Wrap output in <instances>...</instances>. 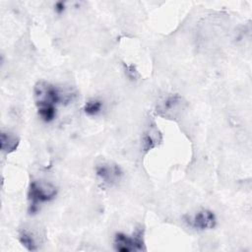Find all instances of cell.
I'll use <instances>...</instances> for the list:
<instances>
[{
    "label": "cell",
    "mask_w": 252,
    "mask_h": 252,
    "mask_svg": "<svg viewBox=\"0 0 252 252\" xmlns=\"http://www.w3.org/2000/svg\"><path fill=\"white\" fill-rule=\"evenodd\" d=\"M33 99L39 118L49 123L56 117L57 105L71 101L72 94L51 83L39 81L33 88Z\"/></svg>",
    "instance_id": "cell-1"
},
{
    "label": "cell",
    "mask_w": 252,
    "mask_h": 252,
    "mask_svg": "<svg viewBox=\"0 0 252 252\" xmlns=\"http://www.w3.org/2000/svg\"><path fill=\"white\" fill-rule=\"evenodd\" d=\"M57 192V187L49 181L41 179L32 180L28 190L30 214H35L39 210L40 205L52 201L56 197Z\"/></svg>",
    "instance_id": "cell-2"
},
{
    "label": "cell",
    "mask_w": 252,
    "mask_h": 252,
    "mask_svg": "<svg viewBox=\"0 0 252 252\" xmlns=\"http://www.w3.org/2000/svg\"><path fill=\"white\" fill-rule=\"evenodd\" d=\"M113 246L119 252H134L146 250L144 232L141 228L136 229L132 234L117 232L114 235Z\"/></svg>",
    "instance_id": "cell-3"
},
{
    "label": "cell",
    "mask_w": 252,
    "mask_h": 252,
    "mask_svg": "<svg viewBox=\"0 0 252 252\" xmlns=\"http://www.w3.org/2000/svg\"><path fill=\"white\" fill-rule=\"evenodd\" d=\"M184 221L194 229L208 230L216 226L217 217L213 211L201 209L192 215L184 217Z\"/></svg>",
    "instance_id": "cell-4"
},
{
    "label": "cell",
    "mask_w": 252,
    "mask_h": 252,
    "mask_svg": "<svg viewBox=\"0 0 252 252\" xmlns=\"http://www.w3.org/2000/svg\"><path fill=\"white\" fill-rule=\"evenodd\" d=\"M96 176L99 180L108 187H111L119 182L122 177V169L121 167L114 162H101L97 164L94 168Z\"/></svg>",
    "instance_id": "cell-5"
},
{
    "label": "cell",
    "mask_w": 252,
    "mask_h": 252,
    "mask_svg": "<svg viewBox=\"0 0 252 252\" xmlns=\"http://www.w3.org/2000/svg\"><path fill=\"white\" fill-rule=\"evenodd\" d=\"M185 101L177 94H171L164 97L158 105V113L163 117H175L183 110Z\"/></svg>",
    "instance_id": "cell-6"
},
{
    "label": "cell",
    "mask_w": 252,
    "mask_h": 252,
    "mask_svg": "<svg viewBox=\"0 0 252 252\" xmlns=\"http://www.w3.org/2000/svg\"><path fill=\"white\" fill-rule=\"evenodd\" d=\"M19 240L21 244L29 251L37 250L40 243L39 233L32 227L24 226L19 231Z\"/></svg>",
    "instance_id": "cell-7"
},
{
    "label": "cell",
    "mask_w": 252,
    "mask_h": 252,
    "mask_svg": "<svg viewBox=\"0 0 252 252\" xmlns=\"http://www.w3.org/2000/svg\"><path fill=\"white\" fill-rule=\"evenodd\" d=\"M20 144V139L14 134L9 131H2L1 132V150L6 154L13 153L17 150Z\"/></svg>",
    "instance_id": "cell-8"
},
{
    "label": "cell",
    "mask_w": 252,
    "mask_h": 252,
    "mask_svg": "<svg viewBox=\"0 0 252 252\" xmlns=\"http://www.w3.org/2000/svg\"><path fill=\"white\" fill-rule=\"evenodd\" d=\"M102 107H103V102L100 99L91 98L86 101V103L84 104L83 110L87 115L95 116L101 112Z\"/></svg>",
    "instance_id": "cell-9"
},
{
    "label": "cell",
    "mask_w": 252,
    "mask_h": 252,
    "mask_svg": "<svg viewBox=\"0 0 252 252\" xmlns=\"http://www.w3.org/2000/svg\"><path fill=\"white\" fill-rule=\"evenodd\" d=\"M158 141V131L156 127H151L147 133L144 135L143 138V143H144V147L147 150H150L154 147L157 146V142Z\"/></svg>",
    "instance_id": "cell-10"
},
{
    "label": "cell",
    "mask_w": 252,
    "mask_h": 252,
    "mask_svg": "<svg viewBox=\"0 0 252 252\" xmlns=\"http://www.w3.org/2000/svg\"><path fill=\"white\" fill-rule=\"evenodd\" d=\"M66 9V3L65 2H56L54 4V10L57 14H62Z\"/></svg>",
    "instance_id": "cell-11"
}]
</instances>
